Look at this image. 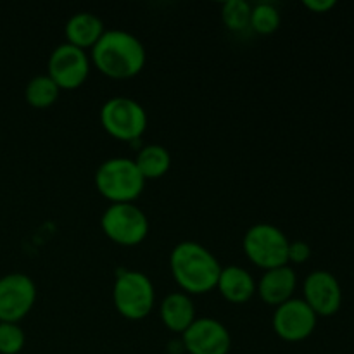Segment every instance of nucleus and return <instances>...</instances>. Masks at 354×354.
<instances>
[{
  "label": "nucleus",
  "instance_id": "nucleus-1",
  "mask_svg": "<svg viewBox=\"0 0 354 354\" xmlns=\"http://www.w3.org/2000/svg\"><path fill=\"white\" fill-rule=\"evenodd\" d=\"M169 270L185 294H206L216 289L221 265L216 256L199 242L185 241L173 248Z\"/></svg>",
  "mask_w": 354,
  "mask_h": 354
},
{
  "label": "nucleus",
  "instance_id": "nucleus-2",
  "mask_svg": "<svg viewBox=\"0 0 354 354\" xmlns=\"http://www.w3.org/2000/svg\"><path fill=\"white\" fill-rule=\"evenodd\" d=\"M92 61L102 75L127 80L138 75L147 61L144 44L124 30H106L92 47Z\"/></svg>",
  "mask_w": 354,
  "mask_h": 354
},
{
  "label": "nucleus",
  "instance_id": "nucleus-3",
  "mask_svg": "<svg viewBox=\"0 0 354 354\" xmlns=\"http://www.w3.org/2000/svg\"><path fill=\"white\" fill-rule=\"evenodd\" d=\"M147 180L130 158L106 159L95 171V187L111 204L135 203L140 197Z\"/></svg>",
  "mask_w": 354,
  "mask_h": 354
},
{
  "label": "nucleus",
  "instance_id": "nucleus-4",
  "mask_svg": "<svg viewBox=\"0 0 354 354\" xmlns=\"http://www.w3.org/2000/svg\"><path fill=\"white\" fill-rule=\"evenodd\" d=\"M289 239L272 223H256L245 232L242 248L258 268L272 270L289 265Z\"/></svg>",
  "mask_w": 354,
  "mask_h": 354
},
{
  "label": "nucleus",
  "instance_id": "nucleus-5",
  "mask_svg": "<svg viewBox=\"0 0 354 354\" xmlns=\"http://www.w3.org/2000/svg\"><path fill=\"white\" fill-rule=\"evenodd\" d=\"M113 303L118 313L127 320H144L154 308V286L145 273L124 270L114 282Z\"/></svg>",
  "mask_w": 354,
  "mask_h": 354
},
{
  "label": "nucleus",
  "instance_id": "nucleus-6",
  "mask_svg": "<svg viewBox=\"0 0 354 354\" xmlns=\"http://www.w3.org/2000/svg\"><path fill=\"white\" fill-rule=\"evenodd\" d=\"M100 124L111 137L131 142L142 137L147 128V113L131 97L116 95L100 107Z\"/></svg>",
  "mask_w": 354,
  "mask_h": 354
},
{
  "label": "nucleus",
  "instance_id": "nucleus-7",
  "mask_svg": "<svg viewBox=\"0 0 354 354\" xmlns=\"http://www.w3.org/2000/svg\"><path fill=\"white\" fill-rule=\"evenodd\" d=\"M102 232L120 245H137L149 235V218L133 203L111 204L100 218Z\"/></svg>",
  "mask_w": 354,
  "mask_h": 354
},
{
  "label": "nucleus",
  "instance_id": "nucleus-8",
  "mask_svg": "<svg viewBox=\"0 0 354 354\" xmlns=\"http://www.w3.org/2000/svg\"><path fill=\"white\" fill-rule=\"evenodd\" d=\"M90 73V57L83 48L75 45H57L47 61V75L61 90H75L85 83Z\"/></svg>",
  "mask_w": 354,
  "mask_h": 354
},
{
  "label": "nucleus",
  "instance_id": "nucleus-9",
  "mask_svg": "<svg viewBox=\"0 0 354 354\" xmlns=\"http://www.w3.org/2000/svg\"><path fill=\"white\" fill-rule=\"evenodd\" d=\"M37 286L26 273L0 277V322L19 324L37 303Z\"/></svg>",
  "mask_w": 354,
  "mask_h": 354
},
{
  "label": "nucleus",
  "instance_id": "nucleus-10",
  "mask_svg": "<svg viewBox=\"0 0 354 354\" xmlns=\"http://www.w3.org/2000/svg\"><path fill=\"white\" fill-rule=\"evenodd\" d=\"M318 317L304 303V299H289L275 308L273 313V330L287 342H299L310 337L317 328Z\"/></svg>",
  "mask_w": 354,
  "mask_h": 354
},
{
  "label": "nucleus",
  "instance_id": "nucleus-11",
  "mask_svg": "<svg viewBox=\"0 0 354 354\" xmlns=\"http://www.w3.org/2000/svg\"><path fill=\"white\" fill-rule=\"evenodd\" d=\"M182 341L190 354H228L232 335L221 322L214 318H196L182 334Z\"/></svg>",
  "mask_w": 354,
  "mask_h": 354
},
{
  "label": "nucleus",
  "instance_id": "nucleus-12",
  "mask_svg": "<svg viewBox=\"0 0 354 354\" xmlns=\"http://www.w3.org/2000/svg\"><path fill=\"white\" fill-rule=\"evenodd\" d=\"M304 303L317 317H332L341 310L342 289L339 280L327 270H315L303 283Z\"/></svg>",
  "mask_w": 354,
  "mask_h": 354
},
{
  "label": "nucleus",
  "instance_id": "nucleus-13",
  "mask_svg": "<svg viewBox=\"0 0 354 354\" xmlns=\"http://www.w3.org/2000/svg\"><path fill=\"white\" fill-rule=\"evenodd\" d=\"M297 286V275L289 265L279 266V268L266 270L256 283V290L259 297L270 306H280L286 301L292 299V294Z\"/></svg>",
  "mask_w": 354,
  "mask_h": 354
},
{
  "label": "nucleus",
  "instance_id": "nucleus-14",
  "mask_svg": "<svg viewBox=\"0 0 354 354\" xmlns=\"http://www.w3.org/2000/svg\"><path fill=\"white\" fill-rule=\"evenodd\" d=\"M216 289L221 296L234 304H242L251 299L256 292V282L251 273L237 265L221 268Z\"/></svg>",
  "mask_w": 354,
  "mask_h": 354
},
{
  "label": "nucleus",
  "instance_id": "nucleus-15",
  "mask_svg": "<svg viewBox=\"0 0 354 354\" xmlns=\"http://www.w3.org/2000/svg\"><path fill=\"white\" fill-rule=\"evenodd\" d=\"M68 44L80 48H92L106 33L102 19L92 12H76L68 19L64 28Z\"/></svg>",
  "mask_w": 354,
  "mask_h": 354
},
{
  "label": "nucleus",
  "instance_id": "nucleus-16",
  "mask_svg": "<svg viewBox=\"0 0 354 354\" xmlns=\"http://www.w3.org/2000/svg\"><path fill=\"white\" fill-rule=\"evenodd\" d=\"M161 320L171 332H183L196 320L192 297L185 292H171L162 299Z\"/></svg>",
  "mask_w": 354,
  "mask_h": 354
},
{
  "label": "nucleus",
  "instance_id": "nucleus-17",
  "mask_svg": "<svg viewBox=\"0 0 354 354\" xmlns=\"http://www.w3.org/2000/svg\"><path fill=\"white\" fill-rule=\"evenodd\" d=\"M135 165L140 169L145 180L159 178V176L168 173L169 166H171V154L162 145L149 144L138 151Z\"/></svg>",
  "mask_w": 354,
  "mask_h": 354
},
{
  "label": "nucleus",
  "instance_id": "nucleus-18",
  "mask_svg": "<svg viewBox=\"0 0 354 354\" xmlns=\"http://www.w3.org/2000/svg\"><path fill=\"white\" fill-rule=\"evenodd\" d=\"M59 92H61V88L55 85V82L50 76L38 75L28 82L26 88H24V97H26L30 106L45 109V107L52 106L57 100Z\"/></svg>",
  "mask_w": 354,
  "mask_h": 354
},
{
  "label": "nucleus",
  "instance_id": "nucleus-19",
  "mask_svg": "<svg viewBox=\"0 0 354 354\" xmlns=\"http://www.w3.org/2000/svg\"><path fill=\"white\" fill-rule=\"evenodd\" d=\"M280 21L282 17H280V10L277 9V6L270 2H261L252 6L249 26L259 35H272L279 30Z\"/></svg>",
  "mask_w": 354,
  "mask_h": 354
},
{
  "label": "nucleus",
  "instance_id": "nucleus-20",
  "mask_svg": "<svg viewBox=\"0 0 354 354\" xmlns=\"http://www.w3.org/2000/svg\"><path fill=\"white\" fill-rule=\"evenodd\" d=\"M252 6L245 0H227L221 9V19L230 31H242L251 23Z\"/></svg>",
  "mask_w": 354,
  "mask_h": 354
},
{
  "label": "nucleus",
  "instance_id": "nucleus-21",
  "mask_svg": "<svg viewBox=\"0 0 354 354\" xmlns=\"http://www.w3.org/2000/svg\"><path fill=\"white\" fill-rule=\"evenodd\" d=\"M24 330L19 324L0 322V354H17L24 348Z\"/></svg>",
  "mask_w": 354,
  "mask_h": 354
},
{
  "label": "nucleus",
  "instance_id": "nucleus-22",
  "mask_svg": "<svg viewBox=\"0 0 354 354\" xmlns=\"http://www.w3.org/2000/svg\"><path fill=\"white\" fill-rule=\"evenodd\" d=\"M311 258V248L304 241H294L289 244V263L301 265Z\"/></svg>",
  "mask_w": 354,
  "mask_h": 354
},
{
  "label": "nucleus",
  "instance_id": "nucleus-23",
  "mask_svg": "<svg viewBox=\"0 0 354 354\" xmlns=\"http://www.w3.org/2000/svg\"><path fill=\"white\" fill-rule=\"evenodd\" d=\"M303 3L306 9L313 10V12H317V14L328 12V10L334 9V7L337 6V2H335V0H304Z\"/></svg>",
  "mask_w": 354,
  "mask_h": 354
}]
</instances>
